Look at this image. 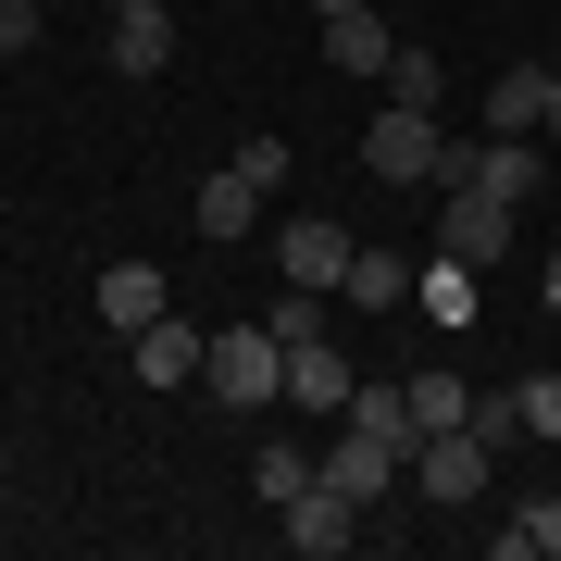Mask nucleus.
I'll use <instances>...</instances> for the list:
<instances>
[{
    "label": "nucleus",
    "mask_w": 561,
    "mask_h": 561,
    "mask_svg": "<svg viewBox=\"0 0 561 561\" xmlns=\"http://www.w3.org/2000/svg\"><path fill=\"white\" fill-rule=\"evenodd\" d=\"M537 125H549V62L486 76V138H537Z\"/></svg>",
    "instance_id": "12"
},
{
    "label": "nucleus",
    "mask_w": 561,
    "mask_h": 561,
    "mask_svg": "<svg viewBox=\"0 0 561 561\" xmlns=\"http://www.w3.org/2000/svg\"><path fill=\"white\" fill-rule=\"evenodd\" d=\"M201 387H213V400L225 412H275L287 400V337H275V324H213V350H201Z\"/></svg>",
    "instance_id": "1"
},
{
    "label": "nucleus",
    "mask_w": 561,
    "mask_h": 561,
    "mask_svg": "<svg viewBox=\"0 0 561 561\" xmlns=\"http://www.w3.org/2000/svg\"><path fill=\"white\" fill-rule=\"evenodd\" d=\"M201 324H175V312H162V324H138V337H125V362H138V387H201Z\"/></svg>",
    "instance_id": "9"
},
{
    "label": "nucleus",
    "mask_w": 561,
    "mask_h": 561,
    "mask_svg": "<svg viewBox=\"0 0 561 561\" xmlns=\"http://www.w3.org/2000/svg\"><path fill=\"white\" fill-rule=\"evenodd\" d=\"M400 474H412V461L387 449V437H362V424H337V437H324V486H350L362 512H375V500H387Z\"/></svg>",
    "instance_id": "6"
},
{
    "label": "nucleus",
    "mask_w": 561,
    "mask_h": 561,
    "mask_svg": "<svg viewBox=\"0 0 561 561\" xmlns=\"http://www.w3.org/2000/svg\"><path fill=\"white\" fill-rule=\"evenodd\" d=\"M175 300H162V262H101V324H125V337H138V324H162Z\"/></svg>",
    "instance_id": "13"
},
{
    "label": "nucleus",
    "mask_w": 561,
    "mask_h": 561,
    "mask_svg": "<svg viewBox=\"0 0 561 561\" xmlns=\"http://www.w3.org/2000/svg\"><path fill=\"white\" fill-rule=\"evenodd\" d=\"M312 13H375V0H312Z\"/></svg>",
    "instance_id": "25"
},
{
    "label": "nucleus",
    "mask_w": 561,
    "mask_h": 561,
    "mask_svg": "<svg viewBox=\"0 0 561 561\" xmlns=\"http://www.w3.org/2000/svg\"><path fill=\"white\" fill-rule=\"evenodd\" d=\"M486 461H500V437L437 424V437H412V486H424V500H449V512H474V500H486Z\"/></svg>",
    "instance_id": "3"
},
{
    "label": "nucleus",
    "mask_w": 561,
    "mask_h": 561,
    "mask_svg": "<svg viewBox=\"0 0 561 561\" xmlns=\"http://www.w3.org/2000/svg\"><path fill=\"white\" fill-rule=\"evenodd\" d=\"M262 201H275V187H262V175H250V162H225V175L201 187V213H187V225H201V238H225V250H238V238H250V225H262Z\"/></svg>",
    "instance_id": "11"
},
{
    "label": "nucleus",
    "mask_w": 561,
    "mask_h": 561,
    "mask_svg": "<svg viewBox=\"0 0 561 561\" xmlns=\"http://www.w3.org/2000/svg\"><path fill=\"white\" fill-rule=\"evenodd\" d=\"M537 138H561V76H549V125H537Z\"/></svg>",
    "instance_id": "24"
},
{
    "label": "nucleus",
    "mask_w": 561,
    "mask_h": 561,
    "mask_svg": "<svg viewBox=\"0 0 561 561\" xmlns=\"http://www.w3.org/2000/svg\"><path fill=\"white\" fill-rule=\"evenodd\" d=\"M324 62H337V76H387V62H400V38H387L375 13H324Z\"/></svg>",
    "instance_id": "16"
},
{
    "label": "nucleus",
    "mask_w": 561,
    "mask_h": 561,
    "mask_svg": "<svg viewBox=\"0 0 561 561\" xmlns=\"http://www.w3.org/2000/svg\"><path fill=\"white\" fill-rule=\"evenodd\" d=\"M400 387H412V424H424V437H437V424H474V387H461L449 362H424V375H400Z\"/></svg>",
    "instance_id": "20"
},
{
    "label": "nucleus",
    "mask_w": 561,
    "mask_h": 561,
    "mask_svg": "<svg viewBox=\"0 0 561 561\" xmlns=\"http://www.w3.org/2000/svg\"><path fill=\"white\" fill-rule=\"evenodd\" d=\"M275 524H287V549H312V561H337V549L362 537V500H350V486H324V474H312V486H300V500H287Z\"/></svg>",
    "instance_id": "5"
},
{
    "label": "nucleus",
    "mask_w": 561,
    "mask_h": 561,
    "mask_svg": "<svg viewBox=\"0 0 561 561\" xmlns=\"http://www.w3.org/2000/svg\"><path fill=\"white\" fill-rule=\"evenodd\" d=\"M101 62H113V76H162V62H175V0H113Z\"/></svg>",
    "instance_id": "4"
},
{
    "label": "nucleus",
    "mask_w": 561,
    "mask_h": 561,
    "mask_svg": "<svg viewBox=\"0 0 561 561\" xmlns=\"http://www.w3.org/2000/svg\"><path fill=\"white\" fill-rule=\"evenodd\" d=\"M287 412H350V350H337V324H324V337H287Z\"/></svg>",
    "instance_id": "7"
},
{
    "label": "nucleus",
    "mask_w": 561,
    "mask_h": 561,
    "mask_svg": "<svg viewBox=\"0 0 561 561\" xmlns=\"http://www.w3.org/2000/svg\"><path fill=\"white\" fill-rule=\"evenodd\" d=\"M512 412H524V437H549V449H561V375H524V387H512Z\"/></svg>",
    "instance_id": "21"
},
{
    "label": "nucleus",
    "mask_w": 561,
    "mask_h": 561,
    "mask_svg": "<svg viewBox=\"0 0 561 561\" xmlns=\"http://www.w3.org/2000/svg\"><path fill=\"white\" fill-rule=\"evenodd\" d=\"M275 262H287V287H324V300H337V275H350V225H324V213L275 225Z\"/></svg>",
    "instance_id": "8"
},
{
    "label": "nucleus",
    "mask_w": 561,
    "mask_h": 561,
    "mask_svg": "<svg viewBox=\"0 0 561 561\" xmlns=\"http://www.w3.org/2000/svg\"><path fill=\"white\" fill-rule=\"evenodd\" d=\"M486 549H500V561H561V486H549V500H524Z\"/></svg>",
    "instance_id": "18"
},
{
    "label": "nucleus",
    "mask_w": 561,
    "mask_h": 561,
    "mask_svg": "<svg viewBox=\"0 0 561 561\" xmlns=\"http://www.w3.org/2000/svg\"><path fill=\"white\" fill-rule=\"evenodd\" d=\"M437 150H449V125L412 113V101H387L375 125H362V175L375 187H437Z\"/></svg>",
    "instance_id": "2"
},
{
    "label": "nucleus",
    "mask_w": 561,
    "mask_h": 561,
    "mask_svg": "<svg viewBox=\"0 0 561 561\" xmlns=\"http://www.w3.org/2000/svg\"><path fill=\"white\" fill-rule=\"evenodd\" d=\"M512 225H524L512 201H486V187H449V225H437V238H449V250H461V262H474V275H486V262L512 250Z\"/></svg>",
    "instance_id": "10"
},
{
    "label": "nucleus",
    "mask_w": 561,
    "mask_h": 561,
    "mask_svg": "<svg viewBox=\"0 0 561 561\" xmlns=\"http://www.w3.org/2000/svg\"><path fill=\"white\" fill-rule=\"evenodd\" d=\"M312 474H324V449H300V437H262V449H250V500H262V512H287Z\"/></svg>",
    "instance_id": "15"
},
{
    "label": "nucleus",
    "mask_w": 561,
    "mask_h": 561,
    "mask_svg": "<svg viewBox=\"0 0 561 561\" xmlns=\"http://www.w3.org/2000/svg\"><path fill=\"white\" fill-rule=\"evenodd\" d=\"M412 275H424V262H400V250H350L337 300H350V312H400V300H412Z\"/></svg>",
    "instance_id": "14"
},
{
    "label": "nucleus",
    "mask_w": 561,
    "mask_h": 561,
    "mask_svg": "<svg viewBox=\"0 0 561 561\" xmlns=\"http://www.w3.org/2000/svg\"><path fill=\"white\" fill-rule=\"evenodd\" d=\"M412 300L437 312V324H474V262H461V250H437V262L412 275Z\"/></svg>",
    "instance_id": "19"
},
{
    "label": "nucleus",
    "mask_w": 561,
    "mask_h": 561,
    "mask_svg": "<svg viewBox=\"0 0 561 561\" xmlns=\"http://www.w3.org/2000/svg\"><path fill=\"white\" fill-rule=\"evenodd\" d=\"M387 101H412V113H437V50H400V62H387Z\"/></svg>",
    "instance_id": "22"
},
{
    "label": "nucleus",
    "mask_w": 561,
    "mask_h": 561,
    "mask_svg": "<svg viewBox=\"0 0 561 561\" xmlns=\"http://www.w3.org/2000/svg\"><path fill=\"white\" fill-rule=\"evenodd\" d=\"M337 424H362V437H387L400 461H412V437H424V424H412V387H350V412H337Z\"/></svg>",
    "instance_id": "17"
},
{
    "label": "nucleus",
    "mask_w": 561,
    "mask_h": 561,
    "mask_svg": "<svg viewBox=\"0 0 561 561\" xmlns=\"http://www.w3.org/2000/svg\"><path fill=\"white\" fill-rule=\"evenodd\" d=\"M38 25H50L38 0H0V62H25V50H38Z\"/></svg>",
    "instance_id": "23"
}]
</instances>
